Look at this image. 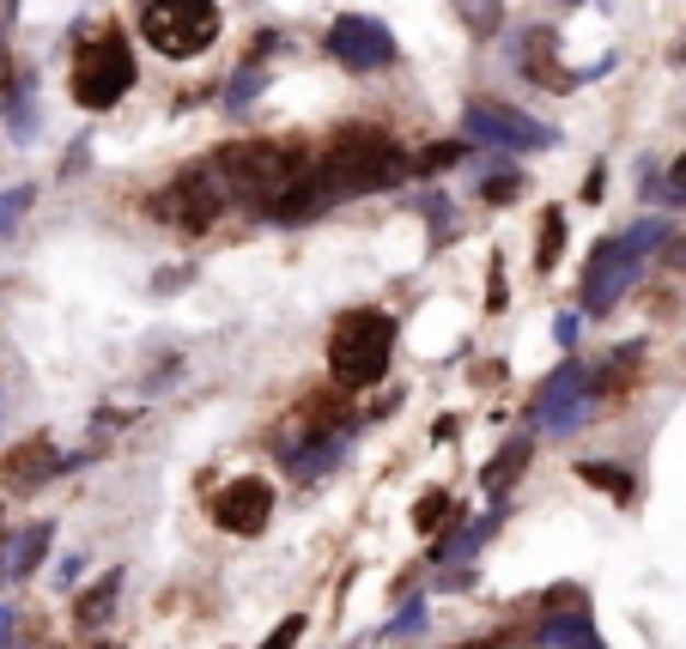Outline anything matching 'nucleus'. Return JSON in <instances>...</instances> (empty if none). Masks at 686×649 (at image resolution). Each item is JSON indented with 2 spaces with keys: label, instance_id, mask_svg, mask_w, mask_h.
Listing matches in <instances>:
<instances>
[{
  "label": "nucleus",
  "instance_id": "1",
  "mask_svg": "<svg viewBox=\"0 0 686 649\" xmlns=\"http://www.w3.org/2000/svg\"><path fill=\"white\" fill-rule=\"evenodd\" d=\"M310 158L298 146H279V140H238V146H219L207 158V177L219 182V195H238V201H274L279 189L298 182V170Z\"/></svg>",
  "mask_w": 686,
  "mask_h": 649
},
{
  "label": "nucleus",
  "instance_id": "2",
  "mask_svg": "<svg viewBox=\"0 0 686 649\" xmlns=\"http://www.w3.org/2000/svg\"><path fill=\"white\" fill-rule=\"evenodd\" d=\"M396 358V316L384 310H346L329 334V371L341 389H370L389 377Z\"/></svg>",
  "mask_w": 686,
  "mask_h": 649
},
{
  "label": "nucleus",
  "instance_id": "3",
  "mask_svg": "<svg viewBox=\"0 0 686 649\" xmlns=\"http://www.w3.org/2000/svg\"><path fill=\"white\" fill-rule=\"evenodd\" d=\"M317 164V177L329 182V195L341 201V195H370V189H389V182L401 177V152H396V140L389 134H377V128H353V134H341V140L329 146L322 158H310Z\"/></svg>",
  "mask_w": 686,
  "mask_h": 649
},
{
  "label": "nucleus",
  "instance_id": "4",
  "mask_svg": "<svg viewBox=\"0 0 686 649\" xmlns=\"http://www.w3.org/2000/svg\"><path fill=\"white\" fill-rule=\"evenodd\" d=\"M219 25H225V13L213 0H146V13H140V37L159 55H171V61H188V55L213 49Z\"/></svg>",
  "mask_w": 686,
  "mask_h": 649
},
{
  "label": "nucleus",
  "instance_id": "5",
  "mask_svg": "<svg viewBox=\"0 0 686 649\" xmlns=\"http://www.w3.org/2000/svg\"><path fill=\"white\" fill-rule=\"evenodd\" d=\"M67 91L80 110H116L122 98L134 91V55L116 31L92 37L80 55H73V73H67Z\"/></svg>",
  "mask_w": 686,
  "mask_h": 649
},
{
  "label": "nucleus",
  "instance_id": "6",
  "mask_svg": "<svg viewBox=\"0 0 686 649\" xmlns=\"http://www.w3.org/2000/svg\"><path fill=\"white\" fill-rule=\"evenodd\" d=\"M329 55L346 73H384V67H396V31L370 13H341L329 25Z\"/></svg>",
  "mask_w": 686,
  "mask_h": 649
},
{
  "label": "nucleus",
  "instance_id": "7",
  "mask_svg": "<svg viewBox=\"0 0 686 649\" xmlns=\"http://www.w3.org/2000/svg\"><path fill=\"white\" fill-rule=\"evenodd\" d=\"M638 261H644V249H638L632 237H607V243L590 255V267H583V286H578L583 310L590 316L614 310V304L626 298V286L638 280Z\"/></svg>",
  "mask_w": 686,
  "mask_h": 649
},
{
  "label": "nucleus",
  "instance_id": "8",
  "mask_svg": "<svg viewBox=\"0 0 686 649\" xmlns=\"http://www.w3.org/2000/svg\"><path fill=\"white\" fill-rule=\"evenodd\" d=\"M462 128H468V140L492 146V152H535V146H553V128H541L535 116H523V110H511V104H468Z\"/></svg>",
  "mask_w": 686,
  "mask_h": 649
},
{
  "label": "nucleus",
  "instance_id": "9",
  "mask_svg": "<svg viewBox=\"0 0 686 649\" xmlns=\"http://www.w3.org/2000/svg\"><path fill=\"white\" fill-rule=\"evenodd\" d=\"M219 182L207 177V170H183V177L171 182V189H159L152 195V213H159L164 225H176V231H207L213 219H219Z\"/></svg>",
  "mask_w": 686,
  "mask_h": 649
},
{
  "label": "nucleus",
  "instance_id": "10",
  "mask_svg": "<svg viewBox=\"0 0 686 649\" xmlns=\"http://www.w3.org/2000/svg\"><path fill=\"white\" fill-rule=\"evenodd\" d=\"M583 413H590V371H583L578 358H565L553 377L541 383V395H535V425L541 431H571Z\"/></svg>",
  "mask_w": 686,
  "mask_h": 649
},
{
  "label": "nucleus",
  "instance_id": "11",
  "mask_svg": "<svg viewBox=\"0 0 686 649\" xmlns=\"http://www.w3.org/2000/svg\"><path fill=\"white\" fill-rule=\"evenodd\" d=\"M213 522H219L225 534H262L267 522H274V486L267 480H231L219 498H213Z\"/></svg>",
  "mask_w": 686,
  "mask_h": 649
},
{
  "label": "nucleus",
  "instance_id": "12",
  "mask_svg": "<svg viewBox=\"0 0 686 649\" xmlns=\"http://www.w3.org/2000/svg\"><path fill=\"white\" fill-rule=\"evenodd\" d=\"M55 468H61L55 443L49 437H25L19 449L0 455V486H7V492H37L43 480H55Z\"/></svg>",
  "mask_w": 686,
  "mask_h": 649
},
{
  "label": "nucleus",
  "instance_id": "13",
  "mask_svg": "<svg viewBox=\"0 0 686 649\" xmlns=\"http://www.w3.org/2000/svg\"><path fill=\"white\" fill-rule=\"evenodd\" d=\"M346 455V437H304V449H279L291 480H322L329 468H341Z\"/></svg>",
  "mask_w": 686,
  "mask_h": 649
},
{
  "label": "nucleus",
  "instance_id": "14",
  "mask_svg": "<svg viewBox=\"0 0 686 649\" xmlns=\"http://www.w3.org/2000/svg\"><path fill=\"white\" fill-rule=\"evenodd\" d=\"M116 595H122V571H104L92 589H80V601H73V625H80V631H104L110 613H116Z\"/></svg>",
  "mask_w": 686,
  "mask_h": 649
},
{
  "label": "nucleus",
  "instance_id": "15",
  "mask_svg": "<svg viewBox=\"0 0 686 649\" xmlns=\"http://www.w3.org/2000/svg\"><path fill=\"white\" fill-rule=\"evenodd\" d=\"M49 540H55V522H31V528H19L13 540H7V577H13V583H25V577L43 565Z\"/></svg>",
  "mask_w": 686,
  "mask_h": 649
},
{
  "label": "nucleus",
  "instance_id": "16",
  "mask_svg": "<svg viewBox=\"0 0 686 649\" xmlns=\"http://www.w3.org/2000/svg\"><path fill=\"white\" fill-rule=\"evenodd\" d=\"M541 644H553V649H602V637H595V625H590V607H571V613H547L541 619Z\"/></svg>",
  "mask_w": 686,
  "mask_h": 649
},
{
  "label": "nucleus",
  "instance_id": "17",
  "mask_svg": "<svg viewBox=\"0 0 686 649\" xmlns=\"http://www.w3.org/2000/svg\"><path fill=\"white\" fill-rule=\"evenodd\" d=\"M638 371H644V346H620V352H614V358H607L602 371L590 377V389L602 395V401H620V395L638 383Z\"/></svg>",
  "mask_w": 686,
  "mask_h": 649
},
{
  "label": "nucleus",
  "instance_id": "18",
  "mask_svg": "<svg viewBox=\"0 0 686 649\" xmlns=\"http://www.w3.org/2000/svg\"><path fill=\"white\" fill-rule=\"evenodd\" d=\"M528 455H535V449H528V437H511V443H504L499 455H492L487 468H480V486H487V498H504V492H511L516 480H523Z\"/></svg>",
  "mask_w": 686,
  "mask_h": 649
},
{
  "label": "nucleus",
  "instance_id": "19",
  "mask_svg": "<svg viewBox=\"0 0 686 649\" xmlns=\"http://www.w3.org/2000/svg\"><path fill=\"white\" fill-rule=\"evenodd\" d=\"M523 73L535 79V86H553V91L578 86V73H559V67H553V31H528V43H523Z\"/></svg>",
  "mask_w": 686,
  "mask_h": 649
},
{
  "label": "nucleus",
  "instance_id": "20",
  "mask_svg": "<svg viewBox=\"0 0 686 649\" xmlns=\"http://www.w3.org/2000/svg\"><path fill=\"white\" fill-rule=\"evenodd\" d=\"M578 480L595 486V492H607L614 504H632L638 498V480L626 468H607V462H578Z\"/></svg>",
  "mask_w": 686,
  "mask_h": 649
},
{
  "label": "nucleus",
  "instance_id": "21",
  "mask_svg": "<svg viewBox=\"0 0 686 649\" xmlns=\"http://www.w3.org/2000/svg\"><path fill=\"white\" fill-rule=\"evenodd\" d=\"M0 91H7V116H13V134H19V140H31V134H37V116H31V67H13Z\"/></svg>",
  "mask_w": 686,
  "mask_h": 649
},
{
  "label": "nucleus",
  "instance_id": "22",
  "mask_svg": "<svg viewBox=\"0 0 686 649\" xmlns=\"http://www.w3.org/2000/svg\"><path fill=\"white\" fill-rule=\"evenodd\" d=\"M565 255V213L541 207V231H535V273H553Z\"/></svg>",
  "mask_w": 686,
  "mask_h": 649
},
{
  "label": "nucleus",
  "instance_id": "23",
  "mask_svg": "<svg viewBox=\"0 0 686 649\" xmlns=\"http://www.w3.org/2000/svg\"><path fill=\"white\" fill-rule=\"evenodd\" d=\"M456 158H468V146H462V140H444V146H425V152L413 158L408 170H413V177H437V170H449Z\"/></svg>",
  "mask_w": 686,
  "mask_h": 649
},
{
  "label": "nucleus",
  "instance_id": "24",
  "mask_svg": "<svg viewBox=\"0 0 686 649\" xmlns=\"http://www.w3.org/2000/svg\"><path fill=\"white\" fill-rule=\"evenodd\" d=\"M480 195H487L492 207H511V201L523 195V177H516V170H492V177H480Z\"/></svg>",
  "mask_w": 686,
  "mask_h": 649
},
{
  "label": "nucleus",
  "instance_id": "25",
  "mask_svg": "<svg viewBox=\"0 0 686 649\" xmlns=\"http://www.w3.org/2000/svg\"><path fill=\"white\" fill-rule=\"evenodd\" d=\"M444 516H449V492H425L420 504H413V528H420V534H432Z\"/></svg>",
  "mask_w": 686,
  "mask_h": 649
},
{
  "label": "nucleus",
  "instance_id": "26",
  "mask_svg": "<svg viewBox=\"0 0 686 649\" xmlns=\"http://www.w3.org/2000/svg\"><path fill=\"white\" fill-rule=\"evenodd\" d=\"M262 67H250V61H243L238 67V79H231V98H225V104H231V110H243V104H250V98H255V91H262Z\"/></svg>",
  "mask_w": 686,
  "mask_h": 649
},
{
  "label": "nucleus",
  "instance_id": "27",
  "mask_svg": "<svg viewBox=\"0 0 686 649\" xmlns=\"http://www.w3.org/2000/svg\"><path fill=\"white\" fill-rule=\"evenodd\" d=\"M31 195H37V189H13V195H0V237H7V231H13L19 219H25Z\"/></svg>",
  "mask_w": 686,
  "mask_h": 649
},
{
  "label": "nucleus",
  "instance_id": "28",
  "mask_svg": "<svg viewBox=\"0 0 686 649\" xmlns=\"http://www.w3.org/2000/svg\"><path fill=\"white\" fill-rule=\"evenodd\" d=\"M468 7V31H499V0H462Z\"/></svg>",
  "mask_w": 686,
  "mask_h": 649
},
{
  "label": "nucleus",
  "instance_id": "29",
  "mask_svg": "<svg viewBox=\"0 0 686 649\" xmlns=\"http://www.w3.org/2000/svg\"><path fill=\"white\" fill-rule=\"evenodd\" d=\"M298 637H304V613H291V619H279L274 631H267L262 649H298Z\"/></svg>",
  "mask_w": 686,
  "mask_h": 649
},
{
  "label": "nucleus",
  "instance_id": "30",
  "mask_svg": "<svg viewBox=\"0 0 686 649\" xmlns=\"http://www.w3.org/2000/svg\"><path fill=\"white\" fill-rule=\"evenodd\" d=\"M420 625H425V607H420V601H408V607H401V619L389 625V637H413Z\"/></svg>",
  "mask_w": 686,
  "mask_h": 649
},
{
  "label": "nucleus",
  "instance_id": "31",
  "mask_svg": "<svg viewBox=\"0 0 686 649\" xmlns=\"http://www.w3.org/2000/svg\"><path fill=\"white\" fill-rule=\"evenodd\" d=\"M487 304H492V310H511V292H504V273H499V261H492V280H487Z\"/></svg>",
  "mask_w": 686,
  "mask_h": 649
},
{
  "label": "nucleus",
  "instance_id": "32",
  "mask_svg": "<svg viewBox=\"0 0 686 649\" xmlns=\"http://www.w3.org/2000/svg\"><path fill=\"white\" fill-rule=\"evenodd\" d=\"M668 189H674V195H686V158H681V164H674V177H668Z\"/></svg>",
  "mask_w": 686,
  "mask_h": 649
},
{
  "label": "nucleus",
  "instance_id": "33",
  "mask_svg": "<svg viewBox=\"0 0 686 649\" xmlns=\"http://www.w3.org/2000/svg\"><path fill=\"white\" fill-rule=\"evenodd\" d=\"M462 649H511V637H480V644H462Z\"/></svg>",
  "mask_w": 686,
  "mask_h": 649
},
{
  "label": "nucleus",
  "instance_id": "34",
  "mask_svg": "<svg viewBox=\"0 0 686 649\" xmlns=\"http://www.w3.org/2000/svg\"><path fill=\"white\" fill-rule=\"evenodd\" d=\"M7 73H13V49L0 43V86H7Z\"/></svg>",
  "mask_w": 686,
  "mask_h": 649
},
{
  "label": "nucleus",
  "instance_id": "35",
  "mask_svg": "<svg viewBox=\"0 0 686 649\" xmlns=\"http://www.w3.org/2000/svg\"><path fill=\"white\" fill-rule=\"evenodd\" d=\"M7 631H13V607L0 601V644H7Z\"/></svg>",
  "mask_w": 686,
  "mask_h": 649
},
{
  "label": "nucleus",
  "instance_id": "36",
  "mask_svg": "<svg viewBox=\"0 0 686 649\" xmlns=\"http://www.w3.org/2000/svg\"><path fill=\"white\" fill-rule=\"evenodd\" d=\"M0 583H7V540H0Z\"/></svg>",
  "mask_w": 686,
  "mask_h": 649
},
{
  "label": "nucleus",
  "instance_id": "37",
  "mask_svg": "<svg viewBox=\"0 0 686 649\" xmlns=\"http://www.w3.org/2000/svg\"><path fill=\"white\" fill-rule=\"evenodd\" d=\"M92 649H122V644H116V637H104V644H92Z\"/></svg>",
  "mask_w": 686,
  "mask_h": 649
},
{
  "label": "nucleus",
  "instance_id": "38",
  "mask_svg": "<svg viewBox=\"0 0 686 649\" xmlns=\"http://www.w3.org/2000/svg\"><path fill=\"white\" fill-rule=\"evenodd\" d=\"M19 649H31V644H19Z\"/></svg>",
  "mask_w": 686,
  "mask_h": 649
}]
</instances>
